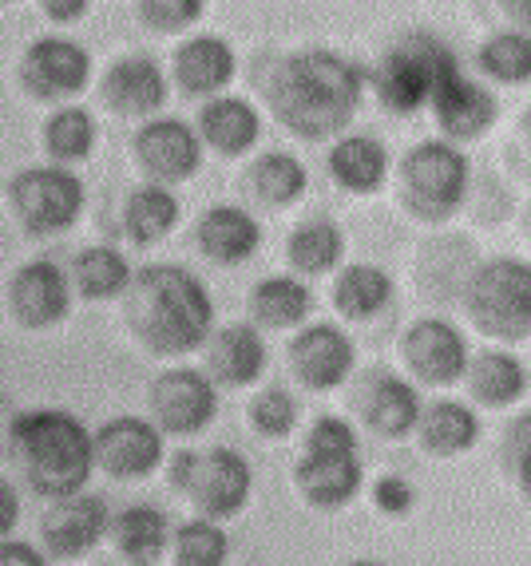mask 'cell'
<instances>
[{"label":"cell","mask_w":531,"mask_h":566,"mask_svg":"<svg viewBox=\"0 0 531 566\" xmlns=\"http://www.w3.org/2000/svg\"><path fill=\"white\" fill-rule=\"evenodd\" d=\"M365 87H369L365 67L330 48H305L278 64L270 87H266V99L285 132L302 135V139H330L357 119Z\"/></svg>","instance_id":"cell-1"},{"label":"cell","mask_w":531,"mask_h":566,"mask_svg":"<svg viewBox=\"0 0 531 566\" xmlns=\"http://www.w3.org/2000/svg\"><path fill=\"white\" fill-rule=\"evenodd\" d=\"M124 317L152 357H187L215 333V302L187 265H143L124 290Z\"/></svg>","instance_id":"cell-2"},{"label":"cell","mask_w":531,"mask_h":566,"mask_svg":"<svg viewBox=\"0 0 531 566\" xmlns=\"http://www.w3.org/2000/svg\"><path fill=\"white\" fill-rule=\"evenodd\" d=\"M12 455L24 468V480L44 500H64L84 491L95 472V436L72 412L37 408L20 412L9 428Z\"/></svg>","instance_id":"cell-3"},{"label":"cell","mask_w":531,"mask_h":566,"mask_svg":"<svg viewBox=\"0 0 531 566\" xmlns=\"http://www.w3.org/2000/svg\"><path fill=\"white\" fill-rule=\"evenodd\" d=\"M460 72L456 52L437 32H405L381 52L373 67V92L393 115H417L433 107L437 92Z\"/></svg>","instance_id":"cell-4"},{"label":"cell","mask_w":531,"mask_h":566,"mask_svg":"<svg viewBox=\"0 0 531 566\" xmlns=\"http://www.w3.org/2000/svg\"><path fill=\"white\" fill-rule=\"evenodd\" d=\"M465 317L496 345L531 340V262L496 254L465 277Z\"/></svg>","instance_id":"cell-5"},{"label":"cell","mask_w":531,"mask_h":566,"mask_svg":"<svg viewBox=\"0 0 531 566\" xmlns=\"http://www.w3.org/2000/svg\"><path fill=\"white\" fill-rule=\"evenodd\" d=\"M365 463L357 452V428L342 416H317L305 432V452L294 468L302 500L317 511H337L357 500Z\"/></svg>","instance_id":"cell-6"},{"label":"cell","mask_w":531,"mask_h":566,"mask_svg":"<svg viewBox=\"0 0 531 566\" xmlns=\"http://www.w3.org/2000/svg\"><path fill=\"white\" fill-rule=\"evenodd\" d=\"M472 187V167L460 143L452 139H425L400 159L397 167V190L405 210L417 222L440 227L448 218L460 214Z\"/></svg>","instance_id":"cell-7"},{"label":"cell","mask_w":531,"mask_h":566,"mask_svg":"<svg viewBox=\"0 0 531 566\" xmlns=\"http://www.w3.org/2000/svg\"><path fill=\"white\" fill-rule=\"evenodd\" d=\"M171 483L183 491L199 515L207 520H235L250 503L254 472L247 455L235 448H210V452H179L171 460Z\"/></svg>","instance_id":"cell-8"},{"label":"cell","mask_w":531,"mask_h":566,"mask_svg":"<svg viewBox=\"0 0 531 566\" xmlns=\"http://www.w3.org/2000/svg\"><path fill=\"white\" fill-rule=\"evenodd\" d=\"M12 207L32 234H60L84 214V182L67 167H29L9 187Z\"/></svg>","instance_id":"cell-9"},{"label":"cell","mask_w":531,"mask_h":566,"mask_svg":"<svg viewBox=\"0 0 531 566\" xmlns=\"http://www.w3.org/2000/svg\"><path fill=\"white\" fill-rule=\"evenodd\" d=\"M400 357H405L408 377L425 388H452L465 380V368L472 360L468 333L445 317H420L400 337Z\"/></svg>","instance_id":"cell-10"},{"label":"cell","mask_w":531,"mask_h":566,"mask_svg":"<svg viewBox=\"0 0 531 566\" xmlns=\"http://www.w3.org/2000/svg\"><path fill=\"white\" fill-rule=\"evenodd\" d=\"M152 416L167 436H199L219 416V388L202 368H167L152 385Z\"/></svg>","instance_id":"cell-11"},{"label":"cell","mask_w":531,"mask_h":566,"mask_svg":"<svg viewBox=\"0 0 531 566\" xmlns=\"http://www.w3.org/2000/svg\"><path fill=\"white\" fill-rule=\"evenodd\" d=\"M163 428L143 416H115L95 432V468L112 480H143L163 463Z\"/></svg>","instance_id":"cell-12"},{"label":"cell","mask_w":531,"mask_h":566,"mask_svg":"<svg viewBox=\"0 0 531 566\" xmlns=\"http://www.w3.org/2000/svg\"><path fill=\"white\" fill-rule=\"evenodd\" d=\"M353 365H357V349L350 333L330 322L305 325L290 340V373L310 392H333L337 385H345L353 377Z\"/></svg>","instance_id":"cell-13"},{"label":"cell","mask_w":531,"mask_h":566,"mask_svg":"<svg viewBox=\"0 0 531 566\" xmlns=\"http://www.w3.org/2000/svg\"><path fill=\"white\" fill-rule=\"evenodd\" d=\"M135 159L147 170V179L175 187L199 175L202 167V135L183 119H152L135 135Z\"/></svg>","instance_id":"cell-14"},{"label":"cell","mask_w":531,"mask_h":566,"mask_svg":"<svg viewBox=\"0 0 531 566\" xmlns=\"http://www.w3.org/2000/svg\"><path fill=\"white\" fill-rule=\"evenodd\" d=\"M20 76H24V87L40 99H72L92 80V56L76 40L44 36L24 52Z\"/></svg>","instance_id":"cell-15"},{"label":"cell","mask_w":531,"mask_h":566,"mask_svg":"<svg viewBox=\"0 0 531 566\" xmlns=\"http://www.w3.org/2000/svg\"><path fill=\"white\" fill-rule=\"evenodd\" d=\"M420 408L425 400H420L417 380H405L397 373H373L357 392V412L365 428L385 440H405L417 432Z\"/></svg>","instance_id":"cell-16"},{"label":"cell","mask_w":531,"mask_h":566,"mask_svg":"<svg viewBox=\"0 0 531 566\" xmlns=\"http://www.w3.org/2000/svg\"><path fill=\"white\" fill-rule=\"evenodd\" d=\"M40 531H44V547L56 558H80L112 531V515L100 495L76 491V495L52 500V511L40 520Z\"/></svg>","instance_id":"cell-17"},{"label":"cell","mask_w":531,"mask_h":566,"mask_svg":"<svg viewBox=\"0 0 531 566\" xmlns=\"http://www.w3.org/2000/svg\"><path fill=\"white\" fill-rule=\"evenodd\" d=\"M9 305L20 325H29V329H52V325L64 322L67 310H72L67 274L56 262H48V258L20 265L17 277H12Z\"/></svg>","instance_id":"cell-18"},{"label":"cell","mask_w":531,"mask_h":566,"mask_svg":"<svg viewBox=\"0 0 531 566\" xmlns=\"http://www.w3.org/2000/svg\"><path fill=\"white\" fill-rule=\"evenodd\" d=\"M433 115L437 127L445 132V139L452 143H472L485 132H492L500 119V99L492 87H485L480 80H468L465 72H456L433 99Z\"/></svg>","instance_id":"cell-19"},{"label":"cell","mask_w":531,"mask_h":566,"mask_svg":"<svg viewBox=\"0 0 531 566\" xmlns=\"http://www.w3.org/2000/svg\"><path fill=\"white\" fill-rule=\"evenodd\" d=\"M465 385H468V397H472L476 408H512L528 397L531 388V373L516 353L500 349H485V353H472L465 368Z\"/></svg>","instance_id":"cell-20"},{"label":"cell","mask_w":531,"mask_h":566,"mask_svg":"<svg viewBox=\"0 0 531 566\" xmlns=\"http://www.w3.org/2000/svg\"><path fill=\"white\" fill-rule=\"evenodd\" d=\"M480 412L476 405H465V400H433V405L420 408L417 420V440L428 455L437 460H456V455H468L476 444H480Z\"/></svg>","instance_id":"cell-21"},{"label":"cell","mask_w":531,"mask_h":566,"mask_svg":"<svg viewBox=\"0 0 531 566\" xmlns=\"http://www.w3.org/2000/svg\"><path fill=\"white\" fill-rule=\"evenodd\" d=\"M104 99L119 115H155L167 104V76L152 56H124L107 67Z\"/></svg>","instance_id":"cell-22"},{"label":"cell","mask_w":531,"mask_h":566,"mask_svg":"<svg viewBox=\"0 0 531 566\" xmlns=\"http://www.w3.org/2000/svg\"><path fill=\"white\" fill-rule=\"evenodd\" d=\"M235 48L222 36H190L175 52V84L187 95H222L235 80Z\"/></svg>","instance_id":"cell-23"},{"label":"cell","mask_w":531,"mask_h":566,"mask_svg":"<svg viewBox=\"0 0 531 566\" xmlns=\"http://www.w3.org/2000/svg\"><path fill=\"white\" fill-rule=\"evenodd\" d=\"M207 360H210V377L219 385L242 388L258 385L266 373V340L258 333V325H222L219 333L207 337Z\"/></svg>","instance_id":"cell-24"},{"label":"cell","mask_w":531,"mask_h":566,"mask_svg":"<svg viewBox=\"0 0 531 566\" xmlns=\"http://www.w3.org/2000/svg\"><path fill=\"white\" fill-rule=\"evenodd\" d=\"M199 245L202 254L210 262L219 265H242L258 254V245H262V227H258V218L242 207H210L207 214L199 218Z\"/></svg>","instance_id":"cell-25"},{"label":"cell","mask_w":531,"mask_h":566,"mask_svg":"<svg viewBox=\"0 0 531 566\" xmlns=\"http://www.w3.org/2000/svg\"><path fill=\"white\" fill-rule=\"evenodd\" d=\"M199 135L210 151L238 159V155H247L258 143V135H262V115H258L254 104L238 99V95H210L199 112Z\"/></svg>","instance_id":"cell-26"},{"label":"cell","mask_w":531,"mask_h":566,"mask_svg":"<svg viewBox=\"0 0 531 566\" xmlns=\"http://www.w3.org/2000/svg\"><path fill=\"white\" fill-rule=\"evenodd\" d=\"M330 175L350 195H373L389 182V151L373 135H342L330 151Z\"/></svg>","instance_id":"cell-27"},{"label":"cell","mask_w":531,"mask_h":566,"mask_svg":"<svg viewBox=\"0 0 531 566\" xmlns=\"http://www.w3.org/2000/svg\"><path fill=\"white\" fill-rule=\"evenodd\" d=\"M393 297H397V285H393L389 270H381L373 262L345 265L337 282H333V305L350 322H373V317L389 310Z\"/></svg>","instance_id":"cell-28"},{"label":"cell","mask_w":531,"mask_h":566,"mask_svg":"<svg viewBox=\"0 0 531 566\" xmlns=\"http://www.w3.org/2000/svg\"><path fill=\"white\" fill-rule=\"evenodd\" d=\"M313 310L310 285L298 274H274L262 277L250 293V313L266 329H298Z\"/></svg>","instance_id":"cell-29"},{"label":"cell","mask_w":531,"mask_h":566,"mask_svg":"<svg viewBox=\"0 0 531 566\" xmlns=\"http://www.w3.org/2000/svg\"><path fill=\"white\" fill-rule=\"evenodd\" d=\"M112 538L127 563H155L171 547V523L152 503H135L112 520Z\"/></svg>","instance_id":"cell-30"},{"label":"cell","mask_w":531,"mask_h":566,"mask_svg":"<svg viewBox=\"0 0 531 566\" xmlns=\"http://www.w3.org/2000/svg\"><path fill=\"white\" fill-rule=\"evenodd\" d=\"M124 227L135 245H155L179 227V199L171 187L163 182H147V187L132 190V199L124 207Z\"/></svg>","instance_id":"cell-31"},{"label":"cell","mask_w":531,"mask_h":566,"mask_svg":"<svg viewBox=\"0 0 531 566\" xmlns=\"http://www.w3.org/2000/svg\"><path fill=\"white\" fill-rule=\"evenodd\" d=\"M305 187H310V175H305V167L294 155L266 151L250 163V190H254V199L262 207H274V210L294 207L305 195Z\"/></svg>","instance_id":"cell-32"},{"label":"cell","mask_w":531,"mask_h":566,"mask_svg":"<svg viewBox=\"0 0 531 566\" xmlns=\"http://www.w3.org/2000/svg\"><path fill=\"white\" fill-rule=\"evenodd\" d=\"M476 67L485 72V80L503 87H523L531 84V32L523 29H503L480 44L476 52Z\"/></svg>","instance_id":"cell-33"},{"label":"cell","mask_w":531,"mask_h":566,"mask_svg":"<svg viewBox=\"0 0 531 566\" xmlns=\"http://www.w3.org/2000/svg\"><path fill=\"white\" fill-rule=\"evenodd\" d=\"M285 258L302 277L333 274L345 258V234L333 222H305L285 242Z\"/></svg>","instance_id":"cell-34"},{"label":"cell","mask_w":531,"mask_h":566,"mask_svg":"<svg viewBox=\"0 0 531 566\" xmlns=\"http://www.w3.org/2000/svg\"><path fill=\"white\" fill-rule=\"evenodd\" d=\"M135 270L127 265V258L112 245H87L76 258V290L87 302H107L132 285Z\"/></svg>","instance_id":"cell-35"},{"label":"cell","mask_w":531,"mask_h":566,"mask_svg":"<svg viewBox=\"0 0 531 566\" xmlns=\"http://www.w3.org/2000/svg\"><path fill=\"white\" fill-rule=\"evenodd\" d=\"M171 547H175V563L183 566H222L230 558L227 531H222L219 520H207V515L183 523L175 531Z\"/></svg>","instance_id":"cell-36"},{"label":"cell","mask_w":531,"mask_h":566,"mask_svg":"<svg viewBox=\"0 0 531 566\" xmlns=\"http://www.w3.org/2000/svg\"><path fill=\"white\" fill-rule=\"evenodd\" d=\"M48 155L60 163H80L95 147V119L84 107H60L44 127Z\"/></svg>","instance_id":"cell-37"},{"label":"cell","mask_w":531,"mask_h":566,"mask_svg":"<svg viewBox=\"0 0 531 566\" xmlns=\"http://www.w3.org/2000/svg\"><path fill=\"white\" fill-rule=\"evenodd\" d=\"M500 468H503L508 488H512L516 495L531 507V408L528 412H520L512 424L503 428Z\"/></svg>","instance_id":"cell-38"},{"label":"cell","mask_w":531,"mask_h":566,"mask_svg":"<svg viewBox=\"0 0 531 566\" xmlns=\"http://www.w3.org/2000/svg\"><path fill=\"white\" fill-rule=\"evenodd\" d=\"M250 424H254L258 436L266 440H285V436L298 428V400L294 392H285V388L270 385L262 388L250 405Z\"/></svg>","instance_id":"cell-39"},{"label":"cell","mask_w":531,"mask_h":566,"mask_svg":"<svg viewBox=\"0 0 531 566\" xmlns=\"http://www.w3.org/2000/svg\"><path fill=\"white\" fill-rule=\"evenodd\" d=\"M207 0H139V17L155 32H183L202 17Z\"/></svg>","instance_id":"cell-40"},{"label":"cell","mask_w":531,"mask_h":566,"mask_svg":"<svg viewBox=\"0 0 531 566\" xmlns=\"http://www.w3.org/2000/svg\"><path fill=\"white\" fill-rule=\"evenodd\" d=\"M373 503H377L381 515L405 520L408 511L417 507V488H413L405 475H381V480L373 483Z\"/></svg>","instance_id":"cell-41"},{"label":"cell","mask_w":531,"mask_h":566,"mask_svg":"<svg viewBox=\"0 0 531 566\" xmlns=\"http://www.w3.org/2000/svg\"><path fill=\"white\" fill-rule=\"evenodd\" d=\"M17 520H20V495H17V488L0 475V538L17 527Z\"/></svg>","instance_id":"cell-42"},{"label":"cell","mask_w":531,"mask_h":566,"mask_svg":"<svg viewBox=\"0 0 531 566\" xmlns=\"http://www.w3.org/2000/svg\"><path fill=\"white\" fill-rule=\"evenodd\" d=\"M87 4H92V0H40V9H44L52 20H60V24L80 20L87 12Z\"/></svg>","instance_id":"cell-43"},{"label":"cell","mask_w":531,"mask_h":566,"mask_svg":"<svg viewBox=\"0 0 531 566\" xmlns=\"http://www.w3.org/2000/svg\"><path fill=\"white\" fill-rule=\"evenodd\" d=\"M9 563L40 566V563H44V555H40V551H32L29 543H0V566H9Z\"/></svg>","instance_id":"cell-44"},{"label":"cell","mask_w":531,"mask_h":566,"mask_svg":"<svg viewBox=\"0 0 531 566\" xmlns=\"http://www.w3.org/2000/svg\"><path fill=\"white\" fill-rule=\"evenodd\" d=\"M503 4V17L512 20V29L531 32V0H500Z\"/></svg>","instance_id":"cell-45"},{"label":"cell","mask_w":531,"mask_h":566,"mask_svg":"<svg viewBox=\"0 0 531 566\" xmlns=\"http://www.w3.org/2000/svg\"><path fill=\"white\" fill-rule=\"evenodd\" d=\"M520 132H523V143L531 147V107L523 112V119H520Z\"/></svg>","instance_id":"cell-46"}]
</instances>
